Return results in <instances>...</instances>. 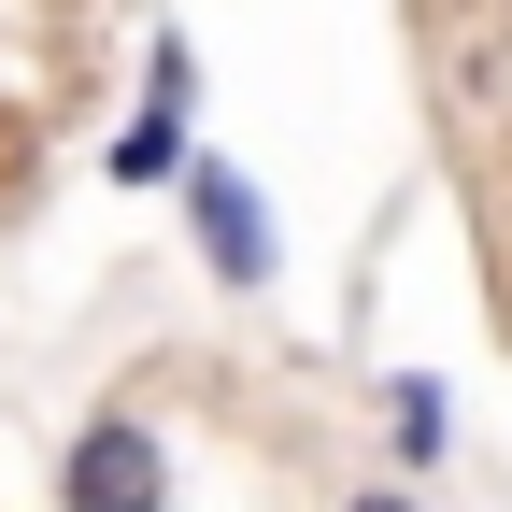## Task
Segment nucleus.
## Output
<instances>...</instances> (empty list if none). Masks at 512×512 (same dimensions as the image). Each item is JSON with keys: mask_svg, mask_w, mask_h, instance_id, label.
Instances as JSON below:
<instances>
[{"mask_svg": "<svg viewBox=\"0 0 512 512\" xmlns=\"http://www.w3.org/2000/svg\"><path fill=\"white\" fill-rule=\"evenodd\" d=\"M171 200H185V256H200V271L228 285V299H256V285H271L285 271V228H271V185H256L228 143H200V157H185L171 171Z\"/></svg>", "mask_w": 512, "mask_h": 512, "instance_id": "1", "label": "nucleus"}, {"mask_svg": "<svg viewBox=\"0 0 512 512\" xmlns=\"http://www.w3.org/2000/svg\"><path fill=\"white\" fill-rule=\"evenodd\" d=\"M57 512H171V427L143 399H100L57 441Z\"/></svg>", "mask_w": 512, "mask_h": 512, "instance_id": "2", "label": "nucleus"}, {"mask_svg": "<svg viewBox=\"0 0 512 512\" xmlns=\"http://www.w3.org/2000/svg\"><path fill=\"white\" fill-rule=\"evenodd\" d=\"M370 413H384V441H399V484H427L441 456H456V384H441V370H384Z\"/></svg>", "mask_w": 512, "mask_h": 512, "instance_id": "3", "label": "nucleus"}, {"mask_svg": "<svg viewBox=\"0 0 512 512\" xmlns=\"http://www.w3.org/2000/svg\"><path fill=\"white\" fill-rule=\"evenodd\" d=\"M185 157H200V114H185V100H128L114 143H100V185H128V200H143V185H171Z\"/></svg>", "mask_w": 512, "mask_h": 512, "instance_id": "4", "label": "nucleus"}, {"mask_svg": "<svg viewBox=\"0 0 512 512\" xmlns=\"http://www.w3.org/2000/svg\"><path fill=\"white\" fill-rule=\"evenodd\" d=\"M143 100H185V114H200V43H185V29H143Z\"/></svg>", "mask_w": 512, "mask_h": 512, "instance_id": "5", "label": "nucleus"}, {"mask_svg": "<svg viewBox=\"0 0 512 512\" xmlns=\"http://www.w3.org/2000/svg\"><path fill=\"white\" fill-rule=\"evenodd\" d=\"M342 512H427V484H399V470H384V484H342Z\"/></svg>", "mask_w": 512, "mask_h": 512, "instance_id": "6", "label": "nucleus"}]
</instances>
